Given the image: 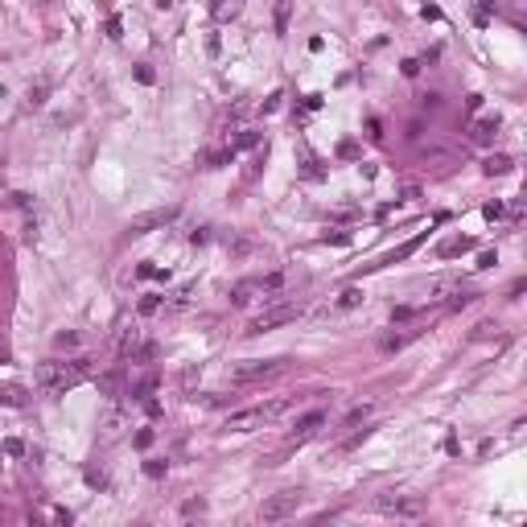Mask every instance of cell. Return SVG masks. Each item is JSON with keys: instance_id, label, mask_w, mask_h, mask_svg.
I'll return each instance as SVG.
<instances>
[{"instance_id": "1", "label": "cell", "mask_w": 527, "mask_h": 527, "mask_svg": "<svg viewBox=\"0 0 527 527\" xmlns=\"http://www.w3.org/2000/svg\"><path fill=\"white\" fill-rule=\"evenodd\" d=\"M83 379H86L83 358H75V363H42L37 366V383H42L45 391H66V388H75V383H83Z\"/></svg>"}, {"instance_id": "2", "label": "cell", "mask_w": 527, "mask_h": 527, "mask_svg": "<svg viewBox=\"0 0 527 527\" xmlns=\"http://www.w3.org/2000/svg\"><path fill=\"white\" fill-rule=\"evenodd\" d=\"M289 371V358H251V363L231 366V383L248 388V383H268V379H280Z\"/></svg>"}, {"instance_id": "3", "label": "cell", "mask_w": 527, "mask_h": 527, "mask_svg": "<svg viewBox=\"0 0 527 527\" xmlns=\"http://www.w3.org/2000/svg\"><path fill=\"white\" fill-rule=\"evenodd\" d=\"M284 408H289L284 399H272V404H256V408L231 412V416H226V429H231V432H251V429H264V424H272V420H276Z\"/></svg>"}, {"instance_id": "4", "label": "cell", "mask_w": 527, "mask_h": 527, "mask_svg": "<svg viewBox=\"0 0 527 527\" xmlns=\"http://www.w3.org/2000/svg\"><path fill=\"white\" fill-rule=\"evenodd\" d=\"M297 506H301V490H276L272 498H264L259 519H264V523H284V519L297 515Z\"/></svg>"}, {"instance_id": "5", "label": "cell", "mask_w": 527, "mask_h": 527, "mask_svg": "<svg viewBox=\"0 0 527 527\" xmlns=\"http://www.w3.org/2000/svg\"><path fill=\"white\" fill-rule=\"evenodd\" d=\"M297 317H301V305H292V301L272 305V309H264V313L256 317V322L248 325V333H268V330H276V325L297 322Z\"/></svg>"}, {"instance_id": "6", "label": "cell", "mask_w": 527, "mask_h": 527, "mask_svg": "<svg viewBox=\"0 0 527 527\" xmlns=\"http://www.w3.org/2000/svg\"><path fill=\"white\" fill-rule=\"evenodd\" d=\"M375 511L379 515H396V519H416L420 511H424V503H420L416 495H379Z\"/></svg>"}, {"instance_id": "7", "label": "cell", "mask_w": 527, "mask_h": 527, "mask_svg": "<svg viewBox=\"0 0 527 527\" xmlns=\"http://www.w3.org/2000/svg\"><path fill=\"white\" fill-rule=\"evenodd\" d=\"M173 218H177L173 206H165V210H149V215H136L128 223V235H149L152 226H165V223H173Z\"/></svg>"}, {"instance_id": "8", "label": "cell", "mask_w": 527, "mask_h": 527, "mask_svg": "<svg viewBox=\"0 0 527 527\" xmlns=\"http://www.w3.org/2000/svg\"><path fill=\"white\" fill-rule=\"evenodd\" d=\"M325 420H330V416H325V412H322V408H313V412H305V416H301V420H297V424H292V441H309V437H313V432H317V429H322Z\"/></svg>"}, {"instance_id": "9", "label": "cell", "mask_w": 527, "mask_h": 527, "mask_svg": "<svg viewBox=\"0 0 527 527\" xmlns=\"http://www.w3.org/2000/svg\"><path fill=\"white\" fill-rule=\"evenodd\" d=\"M495 132H498V116H482V119H473L470 136L478 140V144H490V140H495Z\"/></svg>"}, {"instance_id": "10", "label": "cell", "mask_w": 527, "mask_h": 527, "mask_svg": "<svg viewBox=\"0 0 527 527\" xmlns=\"http://www.w3.org/2000/svg\"><path fill=\"white\" fill-rule=\"evenodd\" d=\"M239 9H243V0H218L215 17H218V21H226V17H239Z\"/></svg>"}, {"instance_id": "11", "label": "cell", "mask_w": 527, "mask_h": 527, "mask_svg": "<svg viewBox=\"0 0 527 527\" xmlns=\"http://www.w3.org/2000/svg\"><path fill=\"white\" fill-rule=\"evenodd\" d=\"M465 248H470V239H449L441 248V256H457V251H465Z\"/></svg>"}, {"instance_id": "12", "label": "cell", "mask_w": 527, "mask_h": 527, "mask_svg": "<svg viewBox=\"0 0 527 527\" xmlns=\"http://www.w3.org/2000/svg\"><path fill=\"white\" fill-rule=\"evenodd\" d=\"M506 169H511L506 157H490V161H486V173H506Z\"/></svg>"}, {"instance_id": "13", "label": "cell", "mask_w": 527, "mask_h": 527, "mask_svg": "<svg viewBox=\"0 0 527 527\" xmlns=\"http://www.w3.org/2000/svg\"><path fill=\"white\" fill-rule=\"evenodd\" d=\"M157 4H161V9H169V4H173V0H157Z\"/></svg>"}, {"instance_id": "14", "label": "cell", "mask_w": 527, "mask_h": 527, "mask_svg": "<svg viewBox=\"0 0 527 527\" xmlns=\"http://www.w3.org/2000/svg\"><path fill=\"white\" fill-rule=\"evenodd\" d=\"M37 4H54V0H37Z\"/></svg>"}]
</instances>
